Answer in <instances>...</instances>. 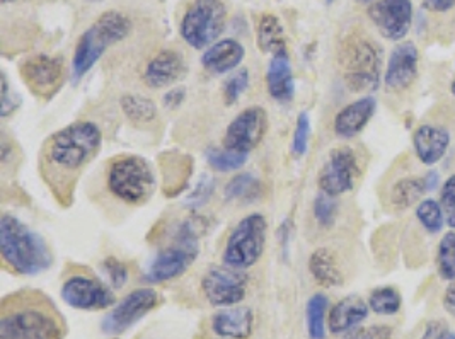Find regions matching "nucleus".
<instances>
[{"label": "nucleus", "mask_w": 455, "mask_h": 339, "mask_svg": "<svg viewBox=\"0 0 455 339\" xmlns=\"http://www.w3.org/2000/svg\"><path fill=\"white\" fill-rule=\"evenodd\" d=\"M101 146L103 133L92 122H76L44 140L40 176L63 209L72 205L84 170L100 154Z\"/></svg>", "instance_id": "obj_1"}, {"label": "nucleus", "mask_w": 455, "mask_h": 339, "mask_svg": "<svg viewBox=\"0 0 455 339\" xmlns=\"http://www.w3.org/2000/svg\"><path fill=\"white\" fill-rule=\"evenodd\" d=\"M67 324L52 298L20 290L0 302V339H65Z\"/></svg>", "instance_id": "obj_2"}, {"label": "nucleus", "mask_w": 455, "mask_h": 339, "mask_svg": "<svg viewBox=\"0 0 455 339\" xmlns=\"http://www.w3.org/2000/svg\"><path fill=\"white\" fill-rule=\"evenodd\" d=\"M0 255L5 268L16 275H38L53 263L42 237L9 213L0 217Z\"/></svg>", "instance_id": "obj_3"}, {"label": "nucleus", "mask_w": 455, "mask_h": 339, "mask_svg": "<svg viewBox=\"0 0 455 339\" xmlns=\"http://www.w3.org/2000/svg\"><path fill=\"white\" fill-rule=\"evenodd\" d=\"M132 31V22L118 11H108L98 21L89 26L79 38L74 59L72 74L74 81H81L84 75L100 62L106 50L124 40Z\"/></svg>", "instance_id": "obj_4"}, {"label": "nucleus", "mask_w": 455, "mask_h": 339, "mask_svg": "<svg viewBox=\"0 0 455 339\" xmlns=\"http://www.w3.org/2000/svg\"><path fill=\"white\" fill-rule=\"evenodd\" d=\"M108 188L115 198L139 207L152 198L156 176L144 157L124 155L109 164Z\"/></svg>", "instance_id": "obj_5"}, {"label": "nucleus", "mask_w": 455, "mask_h": 339, "mask_svg": "<svg viewBox=\"0 0 455 339\" xmlns=\"http://www.w3.org/2000/svg\"><path fill=\"white\" fill-rule=\"evenodd\" d=\"M380 50L367 38H352L339 55L343 79L355 92L375 91L380 85Z\"/></svg>", "instance_id": "obj_6"}, {"label": "nucleus", "mask_w": 455, "mask_h": 339, "mask_svg": "<svg viewBox=\"0 0 455 339\" xmlns=\"http://www.w3.org/2000/svg\"><path fill=\"white\" fill-rule=\"evenodd\" d=\"M267 218L259 213L243 218L230 233L224 249V264L235 270H248L259 261L267 244Z\"/></svg>", "instance_id": "obj_7"}, {"label": "nucleus", "mask_w": 455, "mask_h": 339, "mask_svg": "<svg viewBox=\"0 0 455 339\" xmlns=\"http://www.w3.org/2000/svg\"><path fill=\"white\" fill-rule=\"evenodd\" d=\"M228 9L222 0H195L181 21L183 40L196 48H207L226 29Z\"/></svg>", "instance_id": "obj_8"}, {"label": "nucleus", "mask_w": 455, "mask_h": 339, "mask_svg": "<svg viewBox=\"0 0 455 339\" xmlns=\"http://www.w3.org/2000/svg\"><path fill=\"white\" fill-rule=\"evenodd\" d=\"M198 251L200 248L195 229L189 224H183L174 242L156 256L145 273V280L150 283H163L180 278L195 263Z\"/></svg>", "instance_id": "obj_9"}, {"label": "nucleus", "mask_w": 455, "mask_h": 339, "mask_svg": "<svg viewBox=\"0 0 455 339\" xmlns=\"http://www.w3.org/2000/svg\"><path fill=\"white\" fill-rule=\"evenodd\" d=\"M62 298L74 309L79 311H103L115 305V294L98 278L79 272L68 276L62 285Z\"/></svg>", "instance_id": "obj_10"}, {"label": "nucleus", "mask_w": 455, "mask_h": 339, "mask_svg": "<svg viewBox=\"0 0 455 339\" xmlns=\"http://www.w3.org/2000/svg\"><path fill=\"white\" fill-rule=\"evenodd\" d=\"M159 304V296L152 288H139L128 294L126 297L111 309L101 322L104 335L120 336L135 326L140 319L145 318L150 311H154Z\"/></svg>", "instance_id": "obj_11"}, {"label": "nucleus", "mask_w": 455, "mask_h": 339, "mask_svg": "<svg viewBox=\"0 0 455 339\" xmlns=\"http://www.w3.org/2000/svg\"><path fill=\"white\" fill-rule=\"evenodd\" d=\"M208 302L215 307H232L246 297L248 276L230 266H213L202 280Z\"/></svg>", "instance_id": "obj_12"}, {"label": "nucleus", "mask_w": 455, "mask_h": 339, "mask_svg": "<svg viewBox=\"0 0 455 339\" xmlns=\"http://www.w3.org/2000/svg\"><path fill=\"white\" fill-rule=\"evenodd\" d=\"M22 81L29 91L40 99H50L62 85L65 79V64L62 57L35 55L20 67Z\"/></svg>", "instance_id": "obj_13"}, {"label": "nucleus", "mask_w": 455, "mask_h": 339, "mask_svg": "<svg viewBox=\"0 0 455 339\" xmlns=\"http://www.w3.org/2000/svg\"><path fill=\"white\" fill-rule=\"evenodd\" d=\"M268 131V114L263 107L252 106L241 111L228 125L224 147L249 154L256 149Z\"/></svg>", "instance_id": "obj_14"}, {"label": "nucleus", "mask_w": 455, "mask_h": 339, "mask_svg": "<svg viewBox=\"0 0 455 339\" xmlns=\"http://www.w3.org/2000/svg\"><path fill=\"white\" fill-rule=\"evenodd\" d=\"M360 172L356 154L350 147L331 150L328 162L319 174V188L332 198L341 196L355 188Z\"/></svg>", "instance_id": "obj_15"}, {"label": "nucleus", "mask_w": 455, "mask_h": 339, "mask_svg": "<svg viewBox=\"0 0 455 339\" xmlns=\"http://www.w3.org/2000/svg\"><path fill=\"white\" fill-rule=\"evenodd\" d=\"M369 18L377 31L391 42H401L413 24L411 0H375L369 7Z\"/></svg>", "instance_id": "obj_16"}, {"label": "nucleus", "mask_w": 455, "mask_h": 339, "mask_svg": "<svg viewBox=\"0 0 455 339\" xmlns=\"http://www.w3.org/2000/svg\"><path fill=\"white\" fill-rule=\"evenodd\" d=\"M418 62L419 53L416 44L413 42L399 43L387 60L384 74L386 87L393 92L410 89L418 77Z\"/></svg>", "instance_id": "obj_17"}, {"label": "nucleus", "mask_w": 455, "mask_h": 339, "mask_svg": "<svg viewBox=\"0 0 455 339\" xmlns=\"http://www.w3.org/2000/svg\"><path fill=\"white\" fill-rule=\"evenodd\" d=\"M451 147V131L436 125H421L413 133V149L425 166L438 164Z\"/></svg>", "instance_id": "obj_18"}, {"label": "nucleus", "mask_w": 455, "mask_h": 339, "mask_svg": "<svg viewBox=\"0 0 455 339\" xmlns=\"http://www.w3.org/2000/svg\"><path fill=\"white\" fill-rule=\"evenodd\" d=\"M185 75V60L174 50L159 51L145 68V84L152 89H163L174 84Z\"/></svg>", "instance_id": "obj_19"}, {"label": "nucleus", "mask_w": 455, "mask_h": 339, "mask_svg": "<svg viewBox=\"0 0 455 339\" xmlns=\"http://www.w3.org/2000/svg\"><path fill=\"white\" fill-rule=\"evenodd\" d=\"M377 101L372 96L360 98L343 107L334 118V131L339 138H353L372 120Z\"/></svg>", "instance_id": "obj_20"}, {"label": "nucleus", "mask_w": 455, "mask_h": 339, "mask_svg": "<svg viewBox=\"0 0 455 339\" xmlns=\"http://www.w3.org/2000/svg\"><path fill=\"white\" fill-rule=\"evenodd\" d=\"M369 304L358 296L343 298L332 307L328 318V327L332 335H347L369 318Z\"/></svg>", "instance_id": "obj_21"}, {"label": "nucleus", "mask_w": 455, "mask_h": 339, "mask_svg": "<svg viewBox=\"0 0 455 339\" xmlns=\"http://www.w3.org/2000/svg\"><path fill=\"white\" fill-rule=\"evenodd\" d=\"M254 318L248 307H230L212 318V329L217 336L228 339H246L252 333Z\"/></svg>", "instance_id": "obj_22"}, {"label": "nucleus", "mask_w": 455, "mask_h": 339, "mask_svg": "<svg viewBox=\"0 0 455 339\" xmlns=\"http://www.w3.org/2000/svg\"><path fill=\"white\" fill-rule=\"evenodd\" d=\"M267 84H268L269 96L278 103H289L295 94V83L291 74L289 53L280 51L275 53L269 62L267 72Z\"/></svg>", "instance_id": "obj_23"}, {"label": "nucleus", "mask_w": 455, "mask_h": 339, "mask_svg": "<svg viewBox=\"0 0 455 339\" xmlns=\"http://www.w3.org/2000/svg\"><path fill=\"white\" fill-rule=\"evenodd\" d=\"M246 55L244 46L235 40H222L208 48L202 57V65L212 74H228L243 62Z\"/></svg>", "instance_id": "obj_24"}, {"label": "nucleus", "mask_w": 455, "mask_h": 339, "mask_svg": "<svg viewBox=\"0 0 455 339\" xmlns=\"http://www.w3.org/2000/svg\"><path fill=\"white\" fill-rule=\"evenodd\" d=\"M430 193L427 176H406L395 181L389 193V203L394 210H408L414 203H419L421 198Z\"/></svg>", "instance_id": "obj_25"}, {"label": "nucleus", "mask_w": 455, "mask_h": 339, "mask_svg": "<svg viewBox=\"0 0 455 339\" xmlns=\"http://www.w3.org/2000/svg\"><path fill=\"white\" fill-rule=\"evenodd\" d=\"M193 161L188 155L166 154L163 155V176L166 179V193L169 196L180 193L187 186Z\"/></svg>", "instance_id": "obj_26"}, {"label": "nucleus", "mask_w": 455, "mask_h": 339, "mask_svg": "<svg viewBox=\"0 0 455 339\" xmlns=\"http://www.w3.org/2000/svg\"><path fill=\"white\" fill-rule=\"evenodd\" d=\"M309 270L314 280L323 287H338L343 283V275L338 268V263L328 249H317L314 251L309 259Z\"/></svg>", "instance_id": "obj_27"}, {"label": "nucleus", "mask_w": 455, "mask_h": 339, "mask_svg": "<svg viewBox=\"0 0 455 339\" xmlns=\"http://www.w3.org/2000/svg\"><path fill=\"white\" fill-rule=\"evenodd\" d=\"M258 44L263 51L280 53L287 50L282 22L275 14H263L258 22Z\"/></svg>", "instance_id": "obj_28"}, {"label": "nucleus", "mask_w": 455, "mask_h": 339, "mask_svg": "<svg viewBox=\"0 0 455 339\" xmlns=\"http://www.w3.org/2000/svg\"><path fill=\"white\" fill-rule=\"evenodd\" d=\"M228 200H241V201H256L263 194V183L252 174H237L232 177L224 190Z\"/></svg>", "instance_id": "obj_29"}, {"label": "nucleus", "mask_w": 455, "mask_h": 339, "mask_svg": "<svg viewBox=\"0 0 455 339\" xmlns=\"http://www.w3.org/2000/svg\"><path fill=\"white\" fill-rule=\"evenodd\" d=\"M124 116L135 125H150L157 118V107L144 96L126 94L122 98Z\"/></svg>", "instance_id": "obj_30"}, {"label": "nucleus", "mask_w": 455, "mask_h": 339, "mask_svg": "<svg viewBox=\"0 0 455 339\" xmlns=\"http://www.w3.org/2000/svg\"><path fill=\"white\" fill-rule=\"evenodd\" d=\"M330 307V298L324 294H315L309 298L307 302V331L309 338L324 339L326 338V312Z\"/></svg>", "instance_id": "obj_31"}, {"label": "nucleus", "mask_w": 455, "mask_h": 339, "mask_svg": "<svg viewBox=\"0 0 455 339\" xmlns=\"http://www.w3.org/2000/svg\"><path fill=\"white\" fill-rule=\"evenodd\" d=\"M440 201L434 198H425L416 207V218L421 224V227L430 233H438L445 225V215Z\"/></svg>", "instance_id": "obj_32"}, {"label": "nucleus", "mask_w": 455, "mask_h": 339, "mask_svg": "<svg viewBox=\"0 0 455 339\" xmlns=\"http://www.w3.org/2000/svg\"><path fill=\"white\" fill-rule=\"evenodd\" d=\"M403 298L393 287L375 288L369 297V307L379 316H394L401 311Z\"/></svg>", "instance_id": "obj_33"}, {"label": "nucleus", "mask_w": 455, "mask_h": 339, "mask_svg": "<svg viewBox=\"0 0 455 339\" xmlns=\"http://www.w3.org/2000/svg\"><path fill=\"white\" fill-rule=\"evenodd\" d=\"M436 272L447 281L455 280V231L445 233L438 242Z\"/></svg>", "instance_id": "obj_34"}, {"label": "nucleus", "mask_w": 455, "mask_h": 339, "mask_svg": "<svg viewBox=\"0 0 455 339\" xmlns=\"http://www.w3.org/2000/svg\"><path fill=\"white\" fill-rule=\"evenodd\" d=\"M207 161L210 168L220 172H230V170H241L246 161H248V154H241V152H234L230 149H217V147H210L207 150Z\"/></svg>", "instance_id": "obj_35"}, {"label": "nucleus", "mask_w": 455, "mask_h": 339, "mask_svg": "<svg viewBox=\"0 0 455 339\" xmlns=\"http://www.w3.org/2000/svg\"><path fill=\"white\" fill-rule=\"evenodd\" d=\"M336 212H338V205L334 198L321 191L314 200V217L319 222V225L331 227L336 220Z\"/></svg>", "instance_id": "obj_36"}, {"label": "nucleus", "mask_w": 455, "mask_h": 339, "mask_svg": "<svg viewBox=\"0 0 455 339\" xmlns=\"http://www.w3.org/2000/svg\"><path fill=\"white\" fill-rule=\"evenodd\" d=\"M249 85V72L246 68L232 74L224 84V99L228 105L237 103V99L244 94Z\"/></svg>", "instance_id": "obj_37"}, {"label": "nucleus", "mask_w": 455, "mask_h": 339, "mask_svg": "<svg viewBox=\"0 0 455 339\" xmlns=\"http://www.w3.org/2000/svg\"><path fill=\"white\" fill-rule=\"evenodd\" d=\"M309 138H311V118L307 113H300L299 120H297V127L293 133V154L297 157H302L307 152L309 146Z\"/></svg>", "instance_id": "obj_38"}, {"label": "nucleus", "mask_w": 455, "mask_h": 339, "mask_svg": "<svg viewBox=\"0 0 455 339\" xmlns=\"http://www.w3.org/2000/svg\"><path fill=\"white\" fill-rule=\"evenodd\" d=\"M104 270H106V275L109 278V283L113 285V288H122L126 283L128 270L124 263H120L116 257H108L104 261Z\"/></svg>", "instance_id": "obj_39"}, {"label": "nucleus", "mask_w": 455, "mask_h": 339, "mask_svg": "<svg viewBox=\"0 0 455 339\" xmlns=\"http://www.w3.org/2000/svg\"><path fill=\"white\" fill-rule=\"evenodd\" d=\"M345 339H393V329L387 326H372L363 329H353Z\"/></svg>", "instance_id": "obj_40"}, {"label": "nucleus", "mask_w": 455, "mask_h": 339, "mask_svg": "<svg viewBox=\"0 0 455 339\" xmlns=\"http://www.w3.org/2000/svg\"><path fill=\"white\" fill-rule=\"evenodd\" d=\"M213 185H215V183H213V179H212V177L204 176V177L200 179V183L196 185V188H195L193 193H191V196H189L188 203H189L191 207H200V205L207 203L208 198L212 196L213 188H215Z\"/></svg>", "instance_id": "obj_41"}, {"label": "nucleus", "mask_w": 455, "mask_h": 339, "mask_svg": "<svg viewBox=\"0 0 455 339\" xmlns=\"http://www.w3.org/2000/svg\"><path fill=\"white\" fill-rule=\"evenodd\" d=\"M20 106V98L11 94L7 77L2 74V101H0V114L7 118L11 113H14Z\"/></svg>", "instance_id": "obj_42"}, {"label": "nucleus", "mask_w": 455, "mask_h": 339, "mask_svg": "<svg viewBox=\"0 0 455 339\" xmlns=\"http://www.w3.org/2000/svg\"><path fill=\"white\" fill-rule=\"evenodd\" d=\"M440 205L447 213L455 212V174L442 185Z\"/></svg>", "instance_id": "obj_43"}, {"label": "nucleus", "mask_w": 455, "mask_h": 339, "mask_svg": "<svg viewBox=\"0 0 455 339\" xmlns=\"http://www.w3.org/2000/svg\"><path fill=\"white\" fill-rule=\"evenodd\" d=\"M421 339H455V333L449 331L443 324L432 322V324L427 327V331H425V335H423V338Z\"/></svg>", "instance_id": "obj_44"}, {"label": "nucleus", "mask_w": 455, "mask_h": 339, "mask_svg": "<svg viewBox=\"0 0 455 339\" xmlns=\"http://www.w3.org/2000/svg\"><path fill=\"white\" fill-rule=\"evenodd\" d=\"M423 7L432 12H449L455 9V0H421Z\"/></svg>", "instance_id": "obj_45"}, {"label": "nucleus", "mask_w": 455, "mask_h": 339, "mask_svg": "<svg viewBox=\"0 0 455 339\" xmlns=\"http://www.w3.org/2000/svg\"><path fill=\"white\" fill-rule=\"evenodd\" d=\"M185 96H187V92H185L183 87L171 89L166 96H164V103H166L167 107L174 109V107L180 106V105L185 101Z\"/></svg>", "instance_id": "obj_46"}, {"label": "nucleus", "mask_w": 455, "mask_h": 339, "mask_svg": "<svg viewBox=\"0 0 455 339\" xmlns=\"http://www.w3.org/2000/svg\"><path fill=\"white\" fill-rule=\"evenodd\" d=\"M443 307H445V311H447L452 318H455V280L454 281H451L449 288L445 290Z\"/></svg>", "instance_id": "obj_47"}, {"label": "nucleus", "mask_w": 455, "mask_h": 339, "mask_svg": "<svg viewBox=\"0 0 455 339\" xmlns=\"http://www.w3.org/2000/svg\"><path fill=\"white\" fill-rule=\"evenodd\" d=\"M447 225L455 231V212L449 213V217H447Z\"/></svg>", "instance_id": "obj_48"}, {"label": "nucleus", "mask_w": 455, "mask_h": 339, "mask_svg": "<svg viewBox=\"0 0 455 339\" xmlns=\"http://www.w3.org/2000/svg\"><path fill=\"white\" fill-rule=\"evenodd\" d=\"M451 91H452V94H454V98H455V81H454V83H452V85H451Z\"/></svg>", "instance_id": "obj_49"}, {"label": "nucleus", "mask_w": 455, "mask_h": 339, "mask_svg": "<svg viewBox=\"0 0 455 339\" xmlns=\"http://www.w3.org/2000/svg\"><path fill=\"white\" fill-rule=\"evenodd\" d=\"M9 2H16V0H2V4H9Z\"/></svg>", "instance_id": "obj_50"}, {"label": "nucleus", "mask_w": 455, "mask_h": 339, "mask_svg": "<svg viewBox=\"0 0 455 339\" xmlns=\"http://www.w3.org/2000/svg\"><path fill=\"white\" fill-rule=\"evenodd\" d=\"M360 2H363V4H371L373 0H360Z\"/></svg>", "instance_id": "obj_51"}, {"label": "nucleus", "mask_w": 455, "mask_h": 339, "mask_svg": "<svg viewBox=\"0 0 455 339\" xmlns=\"http://www.w3.org/2000/svg\"><path fill=\"white\" fill-rule=\"evenodd\" d=\"M332 2H334V0H326V4H328V5H330V4H332Z\"/></svg>", "instance_id": "obj_52"}]
</instances>
